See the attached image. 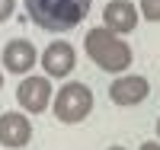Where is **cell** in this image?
<instances>
[{
    "instance_id": "cell-15",
    "label": "cell",
    "mask_w": 160,
    "mask_h": 150,
    "mask_svg": "<svg viewBox=\"0 0 160 150\" xmlns=\"http://www.w3.org/2000/svg\"><path fill=\"white\" fill-rule=\"evenodd\" d=\"M109 150H125V147H109Z\"/></svg>"
},
{
    "instance_id": "cell-5",
    "label": "cell",
    "mask_w": 160,
    "mask_h": 150,
    "mask_svg": "<svg viewBox=\"0 0 160 150\" xmlns=\"http://www.w3.org/2000/svg\"><path fill=\"white\" fill-rule=\"evenodd\" d=\"M0 61H3V70L10 74H29L32 67L38 64V51L29 38H10L3 45V54H0Z\"/></svg>"
},
{
    "instance_id": "cell-11",
    "label": "cell",
    "mask_w": 160,
    "mask_h": 150,
    "mask_svg": "<svg viewBox=\"0 0 160 150\" xmlns=\"http://www.w3.org/2000/svg\"><path fill=\"white\" fill-rule=\"evenodd\" d=\"M16 10V0H0V22H7Z\"/></svg>"
},
{
    "instance_id": "cell-12",
    "label": "cell",
    "mask_w": 160,
    "mask_h": 150,
    "mask_svg": "<svg viewBox=\"0 0 160 150\" xmlns=\"http://www.w3.org/2000/svg\"><path fill=\"white\" fill-rule=\"evenodd\" d=\"M141 150H160V144L157 141H148V144H141Z\"/></svg>"
},
{
    "instance_id": "cell-7",
    "label": "cell",
    "mask_w": 160,
    "mask_h": 150,
    "mask_svg": "<svg viewBox=\"0 0 160 150\" xmlns=\"http://www.w3.org/2000/svg\"><path fill=\"white\" fill-rule=\"evenodd\" d=\"M32 141V125L22 112H3L0 115V144L10 150H19Z\"/></svg>"
},
{
    "instance_id": "cell-8",
    "label": "cell",
    "mask_w": 160,
    "mask_h": 150,
    "mask_svg": "<svg viewBox=\"0 0 160 150\" xmlns=\"http://www.w3.org/2000/svg\"><path fill=\"white\" fill-rule=\"evenodd\" d=\"M148 93H151V86H148V80H144V77L125 74V77H118L115 83L109 86V99H112L115 105H138V102L148 99Z\"/></svg>"
},
{
    "instance_id": "cell-4",
    "label": "cell",
    "mask_w": 160,
    "mask_h": 150,
    "mask_svg": "<svg viewBox=\"0 0 160 150\" xmlns=\"http://www.w3.org/2000/svg\"><path fill=\"white\" fill-rule=\"evenodd\" d=\"M16 102L22 112H45L48 102H51V83H48V77H22L19 80V86H16Z\"/></svg>"
},
{
    "instance_id": "cell-9",
    "label": "cell",
    "mask_w": 160,
    "mask_h": 150,
    "mask_svg": "<svg viewBox=\"0 0 160 150\" xmlns=\"http://www.w3.org/2000/svg\"><path fill=\"white\" fill-rule=\"evenodd\" d=\"M102 22H106V29H112V32H131L138 26V7L131 3V0H109L102 10Z\"/></svg>"
},
{
    "instance_id": "cell-3",
    "label": "cell",
    "mask_w": 160,
    "mask_h": 150,
    "mask_svg": "<svg viewBox=\"0 0 160 150\" xmlns=\"http://www.w3.org/2000/svg\"><path fill=\"white\" fill-rule=\"evenodd\" d=\"M93 112V93L87 83H64L55 96V118L64 125H77Z\"/></svg>"
},
{
    "instance_id": "cell-13",
    "label": "cell",
    "mask_w": 160,
    "mask_h": 150,
    "mask_svg": "<svg viewBox=\"0 0 160 150\" xmlns=\"http://www.w3.org/2000/svg\"><path fill=\"white\" fill-rule=\"evenodd\" d=\"M157 138H160V118H157Z\"/></svg>"
},
{
    "instance_id": "cell-1",
    "label": "cell",
    "mask_w": 160,
    "mask_h": 150,
    "mask_svg": "<svg viewBox=\"0 0 160 150\" xmlns=\"http://www.w3.org/2000/svg\"><path fill=\"white\" fill-rule=\"evenodd\" d=\"M90 3L93 0H26V13L45 32H68L87 19Z\"/></svg>"
},
{
    "instance_id": "cell-2",
    "label": "cell",
    "mask_w": 160,
    "mask_h": 150,
    "mask_svg": "<svg viewBox=\"0 0 160 150\" xmlns=\"http://www.w3.org/2000/svg\"><path fill=\"white\" fill-rule=\"evenodd\" d=\"M83 48L90 54V61H96V67L106 70V74H122V70L131 67V48H128V42H122L118 32L106 29V26L87 32Z\"/></svg>"
},
{
    "instance_id": "cell-14",
    "label": "cell",
    "mask_w": 160,
    "mask_h": 150,
    "mask_svg": "<svg viewBox=\"0 0 160 150\" xmlns=\"http://www.w3.org/2000/svg\"><path fill=\"white\" fill-rule=\"evenodd\" d=\"M0 86H3V70H0Z\"/></svg>"
},
{
    "instance_id": "cell-10",
    "label": "cell",
    "mask_w": 160,
    "mask_h": 150,
    "mask_svg": "<svg viewBox=\"0 0 160 150\" xmlns=\"http://www.w3.org/2000/svg\"><path fill=\"white\" fill-rule=\"evenodd\" d=\"M141 16L151 19V22H160V0H141Z\"/></svg>"
},
{
    "instance_id": "cell-6",
    "label": "cell",
    "mask_w": 160,
    "mask_h": 150,
    "mask_svg": "<svg viewBox=\"0 0 160 150\" xmlns=\"http://www.w3.org/2000/svg\"><path fill=\"white\" fill-rule=\"evenodd\" d=\"M38 64L45 67V74L48 77H68L74 70V64H77V51L71 42H64V38H58V42H51L45 51H42V58H38Z\"/></svg>"
}]
</instances>
